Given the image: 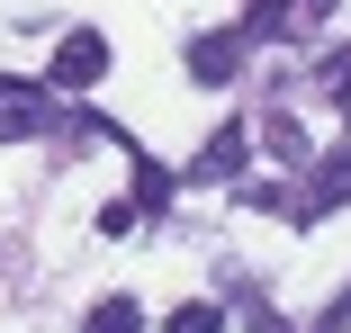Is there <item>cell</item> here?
Segmentation results:
<instances>
[{
	"label": "cell",
	"instance_id": "obj_6",
	"mask_svg": "<svg viewBox=\"0 0 351 333\" xmlns=\"http://www.w3.org/2000/svg\"><path fill=\"white\" fill-rule=\"evenodd\" d=\"M243 145H252V126H243V117H226L217 136H207V153L189 162V180H234V171H243Z\"/></svg>",
	"mask_w": 351,
	"mask_h": 333
},
{
	"label": "cell",
	"instance_id": "obj_3",
	"mask_svg": "<svg viewBox=\"0 0 351 333\" xmlns=\"http://www.w3.org/2000/svg\"><path fill=\"white\" fill-rule=\"evenodd\" d=\"M54 126V82H19V73H0V145H27Z\"/></svg>",
	"mask_w": 351,
	"mask_h": 333
},
{
	"label": "cell",
	"instance_id": "obj_9",
	"mask_svg": "<svg viewBox=\"0 0 351 333\" xmlns=\"http://www.w3.org/2000/svg\"><path fill=\"white\" fill-rule=\"evenodd\" d=\"M82 333H145V306H135V297H99L82 315Z\"/></svg>",
	"mask_w": 351,
	"mask_h": 333
},
{
	"label": "cell",
	"instance_id": "obj_10",
	"mask_svg": "<svg viewBox=\"0 0 351 333\" xmlns=\"http://www.w3.org/2000/svg\"><path fill=\"white\" fill-rule=\"evenodd\" d=\"M162 333H226V306H207V297H198V306H171Z\"/></svg>",
	"mask_w": 351,
	"mask_h": 333
},
{
	"label": "cell",
	"instance_id": "obj_5",
	"mask_svg": "<svg viewBox=\"0 0 351 333\" xmlns=\"http://www.w3.org/2000/svg\"><path fill=\"white\" fill-rule=\"evenodd\" d=\"M333 208H351V145L324 153V162H306V189H298V217L289 225H324Z\"/></svg>",
	"mask_w": 351,
	"mask_h": 333
},
{
	"label": "cell",
	"instance_id": "obj_8",
	"mask_svg": "<svg viewBox=\"0 0 351 333\" xmlns=\"http://www.w3.org/2000/svg\"><path fill=\"white\" fill-rule=\"evenodd\" d=\"M171 189H180V180H171L154 153H135V217H162V208H171Z\"/></svg>",
	"mask_w": 351,
	"mask_h": 333
},
{
	"label": "cell",
	"instance_id": "obj_14",
	"mask_svg": "<svg viewBox=\"0 0 351 333\" xmlns=\"http://www.w3.org/2000/svg\"><path fill=\"white\" fill-rule=\"evenodd\" d=\"M342 117H351V90H342Z\"/></svg>",
	"mask_w": 351,
	"mask_h": 333
},
{
	"label": "cell",
	"instance_id": "obj_2",
	"mask_svg": "<svg viewBox=\"0 0 351 333\" xmlns=\"http://www.w3.org/2000/svg\"><path fill=\"white\" fill-rule=\"evenodd\" d=\"M342 10V0H243V36H324V18Z\"/></svg>",
	"mask_w": 351,
	"mask_h": 333
},
{
	"label": "cell",
	"instance_id": "obj_11",
	"mask_svg": "<svg viewBox=\"0 0 351 333\" xmlns=\"http://www.w3.org/2000/svg\"><path fill=\"white\" fill-rule=\"evenodd\" d=\"M135 225H145V217H135V198H108V208H99V234H135Z\"/></svg>",
	"mask_w": 351,
	"mask_h": 333
},
{
	"label": "cell",
	"instance_id": "obj_7",
	"mask_svg": "<svg viewBox=\"0 0 351 333\" xmlns=\"http://www.w3.org/2000/svg\"><path fill=\"white\" fill-rule=\"evenodd\" d=\"M261 145H270V162H279V171H306V162H315L306 126H298L289 108H270V117H261Z\"/></svg>",
	"mask_w": 351,
	"mask_h": 333
},
{
	"label": "cell",
	"instance_id": "obj_13",
	"mask_svg": "<svg viewBox=\"0 0 351 333\" xmlns=\"http://www.w3.org/2000/svg\"><path fill=\"white\" fill-rule=\"evenodd\" d=\"M315 333H351V288H342V297H333V306L315 315Z\"/></svg>",
	"mask_w": 351,
	"mask_h": 333
},
{
	"label": "cell",
	"instance_id": "obj_12",
	"mask_svg": "<svg viewBox=\"0 0 351 333\" xmlns=\"http://www.w3.org/2000/svg\"><path fill=\"white\" fill-rule=\"evenodd\" d=\"M243 333H289V324H279V306H270V297H243Z\"/></svg>",
	"mask_w": 351,
	"mask_h": 333
},
{
	"label": "cell",
	"instance_id": "obj_4",
	"mask_svg": "<svg viewBox=\"0 0 351 333\" xmlns=\"http://www.w3.org/2000/svg\"><path fill=\"white\" fill-rule=\"evenodd\" d=\"M243 54H252L243 18H234V27H207V36H189V82H207V90L243 82Z\"/></svg>",
	"mask_w": 351,
	"mask_h": 333
},
{
	"label": "cell",
	"instance_id": "obj_1",
	"mask_svg": "<svg viewBox=\"0 0 351 333\" xmlns=\"http://www.w3.org/2000/svg\"><path fill=\"white\" fill-rule=\"evenodd\" d=\"M45 82L73 90V99L99 90V82H108V36H99V27H63V45H54V63H45Z\"/></svg>",
	"mask_w": 351,
	"mask_h": 333
}]
</instances>
